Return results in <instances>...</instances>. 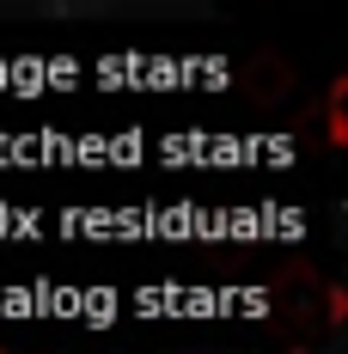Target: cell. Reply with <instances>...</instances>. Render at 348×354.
Here are the masks:
<instances>
[]
</instances>
